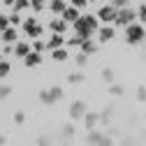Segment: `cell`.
I'll return each instance as SVG.
<instances>
[{"label": "cell", "instance_id": "obj_45", "mask_svg": "<svg viewBox=\"0 0 146 146\" xmlns=\"http://www.w3.org/2000/svg\"><path fill=\"white\" fill-rule=\"evenodd\" d=\"M0 60H3V56H0Z\"/></svg>", "mask_w": 146, "mask_h": 146}, {"label": "cell", "instance_id": "obj_20", "mask_svg": "<svg viewBox=\"0 0 146 146\" xmlns=\"http://www.w3.org/2000/svg\"><path fill=\"white\" fill-rule=\"evenodd\" d=\"M81 51H84V53H88V56H93V53L98 51V44H95V42H90V37H88V40H84Z\"/></svg>", "mask_w": 146, "mask_h": 146}, {"label": "cell", "instance_id": "obj_33", "mask_svg": "<svg viewBox=\"0 0 146 146\" xmlns=\"http://www.w3.org/2000/svg\"><path fill=\"white\" fill-rule=\"evenodd\" d=\"M19 23H21L19 12H12V14H9V26H19Z\"/></svg>", "mask_w": 146, "mask_h": 146}, {"label": "cell", "instance_id": "obj_8", "mask_svg": "<svg viewBox=\"0 0 146 146\" xmlns=\"http://www.w3.org/2000/svg\"><path fill=\"white\" fill-rule=\"evenodd\" d=\"M65 44V37L60 33H51V37L46 40V51H53V49H58V46H63Z\"/></svg>", "mask_w": 146, "mask_h": 146}, {"label": "cell", "instance_id": "obj_28", "mask_svg": "<svg viewBox=\"0 0 146 146\" xmlns=\"http://www.w3.org/2000/svg\"><path fill=\"white\" fill-rule=\"evenodd\" d=\"M44 3H46V0H30V9L33 12H42L44 9Z\"/></svg>", "mask_w": 146, "mask_h": 146}, {"label": "cell", "instance_id": "obj_2", "mask_svg": "<svg viewBox=\"0 0 146 146\" xmlns=\"http://www.w3.org/2000/svg\"><path fill=\"white\" fill-rule=\"evenodd\" d=\"M144 40H146V30H144V26H139V23L125 26V42H127V44L137 46V44H141Z\"/></svg>", "mask_w": 146, "mask_h": 146}, {"label": "cell", "instance_id": "obj_31", "mask_svg": "<svg viewBox=\"0 0 146 146\" xmlns=\"http://www.w3.org/2000/svg\"><path fill=\"white\" fill-rule=\"evenodd\" d=\"M7 28H9V16L0 14V33H3V30H7Z\"/></svg>", "mask_w": 146, "mask_h": 146}, {"label": "cell", "instance_id": "obj_24", "mask_svg": "<svg viewBox=\"0 0 146 146\" xmlns=\"http://www.w3.org/2000/svg\"><path fill=\"white\" fill-rule=\"evenodd\" d=\"M28 7H30V0H16V3L12 5L14 12H21V9H28Z\"/></svg>", "mask_w": 146, "mask_h": 146}, {"label": "cell", "instance_id": "obj_15", "mask_svg": "<svg viewBox=\"0 0 146 146\" xmlns=\"http://www.w3.org/2000/svg\"><path fill=\"white\" fill-rule=\"evenodd\" d=\"M60 139H63V141L74 139V121H72V123H65V125L60 127Z\"/></svg>", "mask_w": 146, "mask_h": 146}, {"label": "cell", "instance_id": "obj_38", "mask_svg": "<svg viewBox=\"0 0 146 146\" xmlns=\"http://www.w3.org/2000/svg\"><path fill=\"white\" fill-rule=\"evenodd\" d=\"M137 19H139V21H146V5H141V7L137 9Z\"/></svg>", "mask_w": 146, "mask_h": 146}, {"label": "cell", "instance_id": "obj_30", "mask_svg": "<svg viewBox=\"0 0 146 146\" xmlns=\"http://www.w3.org/2000/svg\"><path fill=\"white\" fill-rule=\"evenodd\" d=\"M109 93L111 95H123V86L121 84H109Z\"/></svg>", "mask_w": 146, "mask_h": 146}, {"label": "cell", "instance_id": "obj_29", "mask_svg": "<svg viewBox=\"0 0 146 146\" xmlns=\"http://www.w3.org/2000/svg\"><path fill=\"white\" fill-rule=\"evenodd\" d=\"M9 70H12V65H9L7 60H0V79L7 77V74H9Z\"/></svg>", "mask_w": 146, "mask_h": 146}, {"label": "cell", "instance_id": "obj_43", "mask_svg": "<svg viewBox=\"0 0 146 146\" xmlns=\"http://www.w3.org/2000/svg\"><path fill=\"white\" fill-rule=\"evenodd\" d=\"M3 144H7V139H5L3 135H0V146H3Z\"/></svg>", "mask_w": 146, "mask_h": 146}, {"label": "cell", "instance_id": "obj_16", "mask_svg": "<svg viewBox=\"0 0 146 146\" xmlns=\"http://www.w3.org/2000/svg\"><path fill=\"white\" fill-rule=\"evenodd\" d=\"M81 121L86 123V127L90 130V127H95V123H100V114H98V111H86Z\"/></svg>", "mask_w": 146, "mask_h": 146}, {"label": "cell", "instance_id": "obj_18", "mask_svg": "<svg viewBox=\"0 0 146 146\" xmlns=\"http://www.w3.org/2000/svg\"><path fill=\"white\" fill-rule=\"evenodd\" d=\"M49 53H51V58L56 60V63H65V60L70 58V53H67V51H65L63 46H58V49H53V51H49Z\"/></svg>", "mask_w": 146, "mask_h": 146}, {"label": "cell", "instance_id": "obj_26", "mask_svg": "<svg viewBox=\"0 0 146 146\" xmlns=\"http://www.w3.org/2000/svg\"><path fill=\"white\" fill-rule=\"evenodd\" d=\"M74 63H77L79 67H86V65H88V53H84V51H81V53H77Z\"/></svg>", "mask_w": 146, "mask_h": 146}, {"label": "cell", "instance_id": "obj_42", "mask_svg": "<svg viewBox=\"0 0 146 146\" xmlns=\"http://www.w3.org/2000/svg\"><path fill=\"white\" fill-rule=\"evenodd\" d=\"M3 3H5V5H9V7H12V5H14V3H16V0H3Z\"/></svg>", "mask_w": 146, "mask_h": 146}, {"label": "cell", "instance_id": "obj_19", "mask_svg": "<svg viewBox=\"0 0 146 146\" xmlns=\"http://www.w3.org/2000/svg\"><path fill=\"white\" fill-rule=\"evenodd\" d=\"M40 102L42 104H53V102H58L56 98H53V93H51V88H46V90H40Z\"/></svg>", "mask_w": 146, "mask_h": 146}, {"label": "cell", "instance_id": "obj_21", "mask_svg": "<svg viewBox=\"0 0 146 146\" xmlns=\"http://www.w3.org/2000/svg\"><path fill=\"white\" fill-rule=\"evenodd\" d=\"M114 77H116V72H114L111 67H104V70H102V81H104V84H114Z\"/></svg>", "mask_w": 146, "mask_h": 146}, {"label": "cell", "instance_id": "obj_13", "mask_svg": "<svg viewBox=\"0 0 146 146\" xmlns=\"http://www.w3.org/2000/svg\"><path fill=\"white\" fill-rule=\"evenodd\" d=\"M98 35H100V42H109V40H114V37H116V30L107 23V26H102V28L98 30Z\"/></svg>", "mask_w": 146, "mask_h": 146}, {"label": "cell", "instance_id": "obj_17", "mask_svg": "<svg viewBox=\"0 0 146 146\" xmlns=\"http://www.w3.org/2000/svg\"><path fill=\"white\" fill-rule=\"evenodd\" d=\"M0 35H3V42L5 44H16V26H9L7 30H3Z\"/></svg>", "mask_w": 146, "mask_h": 146}, {"label": "cell", "instance_id": "obj_4", "mask_svg": "<svg viewBox=\"0 0 146 146\" xmlns=\"http://www.w3.org/2000/svg\"><path fill=\"white\" fill-rule=\"evenodd\" d=\"M86 144L109 146V144H111V137H109V135H104V132H100V130H93V127H90V130H88V135H86Z\"/></svg>", "mask_w": 146, "mask_h": 146}, {"label": "cell", "instance_id": "obj_14", "mask_svg": "<svg viewBox=\"0 0 146 146\" xmlns=\"http://www.w3.org/2000/svg\"><path fill=\"white\" fill-rule=\"evenodd\" d=\"M40 63H42V53L40 51H30L28 56L23 58V65L26 67H35V65H40Z\"/></svg>", "mask_w": 146, "mask_h": 146}, {"label": "cell", "instance_id": "obj_40", "mask_svg": "<svg viewBox=\"0 0 146 146\" xmlns=\"http://www.w3.org/2000/svg\"><path fill=\"white\" fill-rule=\"evenodd\" d=\"M37 144H42V146H49V144H51V137L42 135V137H37Z\"/></svg>", "mask_w": 146, "mask_h": 146}, {"label": "cell", "instance_id": "obj_12", "mask_svg": "<svg viewBox=\"0 0 146 146\" xmlns=\"http://www.w3.org/2000/svg\"><path fill=\"white\" fill-rule=\"evenodd\" d=\"M49 30H51V33H60V35H63V33L67 30V21L63 19V16H60V19H51V21H49Z\"/></svg>", "mask_w": 146, "mask_h": 146}, {"label": "cell", "instance_id": "obj_44", "mask_svg": "<svg viewBox=\"0 0 146 146\" xmlns=\"http://www.w3.org/2000/svg\"><path fill=\"white\" fill-rule=\"evenodd\" d=\"M88 3H95V0H88Z\"/></svg>", "mask_w": 146, "mask_h": 146}, {"label": "cell", "instance_id": "obj_32", "mask_svg": "<svg viewBox=\"0 0 146 146\" xmlns=\"http://www.w3.org/2000/svg\"><path fill=\"white\" fill-rule=\"evenodd\" d=\"M137 100L146 102V86H137Z\"/></svg>", "mask_w": 146, "mask_h": 146}, {"label": "cell", "instance_id": "obj_36", "mask_svg": "<svg viewBox=\"0 0 146 146\" xmlns=\"http://www.w3.org/2000/svg\"><path fill=\"white\" fill-rule=\"evenodd\" d=\"M51 93H53V98H56V100H63V95H65L60 86H53V88H51Z\"/></svg>", "mask_w": 146, "mask_h": 146}, {"label": "cell", "instance_id": "obj_9", "mask_svg": "<svg viewBox=\"0 0 146 146\" xmlns=\"http://www.w3.org/2000/svg\"><path fill=\"white\" fill-rule=\"evenodd\" d=\"M30 51H33V44H28V42H16L14 44V56L16 58H26Z\"/></svg>", "mask_w": 146, "mask_h": 146}, {"label": "cell", "instance_id": "obj_22", "mask_svg": "<svg viewBox=\"0 0 146 146\" xmlns=\"http://www.w3.org/2000/svg\"><path fill=\"white\" fill-rule=\"evenodd\" d=\"M111 111H114V107H104L102 111H100V123H102V125L109 123V118H111Z\"/></svg>", "mask_w": 146, "mask_h": 146}, {"label": "cell", "instance_id": "obj_41", "mask_svg": "<svg viewBox=\"0 0 146 146\" xmlns=\"http://www.w3.org/2000/svg\"><path fill=\"white\" fill-rule=\"evenodd\" d=\"M3 53H5V56H9V53H14V46H12V44H5V49H3Z\"/></svg>", "mask_w": 146, "mask_h": 146}, {"label": "cell", "instance_id": "obj_35", "mask_svg": "<svg viewBox=\"0 0 146 146\" xmlns=\"http://www.w3.org/2000/svg\"><path fill=\"white\" fill-rule=\"evenodd\" d=\"M9 93H12V86H0V100L9 98Z\"/></svg>", "mask_w": 146, "mask_h": 146}, {"label": "cell", "instance_id": "obj_10", "mask_svg": "<svg viewBox=\"0 0 146 146\" xmlns=\"http://www.w3.org/2000/svg\"><path fill=\"white\" fill-rule=\"evenodd\" d=\"M60 16H63V19H65L67 23H74V21L79 19L81 14H79V7H74V5H67V9H65Z\"/></svg>", "mask_w": 146, "mask_h": 146}, {"label": "cell", "instance_id": "obj_34", "mask_svg": "<svg viewBox=\"0 0 146 146\" xmlns=\"http://www.w3.org/2000/svg\"><path fill=\"white\" fill-rule=\"evenodd\" d=\"M14 123H16V125L26 123V111H16V114H14Z\"/></svg>", "mask_w": 146, "mask_h": 146}, {"label": "cell", "instance_id": "obj_27", "mask_svg": "<svg viewBox=\"0 0 146 146\" xmlns=\"http://www.w3.org/2000/svg\"><path fill=\"white\" fill-rule=\"evenodd\" d=\"M33 51H46V42H42L40 37H35V42H33Z\"/></svg>", "mask_w": 146, "mask_h": 146}, {"label": "cell", "instance_id": "obj_6", "mask_svg": "<svg viewBox=\"0 0 146 146\" xmlns=\"http://www.w3.org/2000/svg\"><path fill=\"white\" fill-rule=\"evenodd\" d=\"M23 33L28 35V37H42V26L37 23V19H35V16H30V19H26L23 21Z\"/></svg>", "mask_w": 146, "mask_h": 146}, {"label": "cell", "instance_id": "obj_37", "mask_svg": "<svg viewBox=\"0 0 146 146\" xmlns=\"http://www.w3.org/2000/svg\"><path fill=\"white\" fill-rule=\"evenodd\" d=\"M111 5H114L116 9H123V7L130 5V0H111Z\"/></svg>", "mask_w": 146, "mask_h": 146}, {"label": "cell", "instance_id": "obj_5", "mask_svg": "<svg viewBox=\"0 0 146 146\" xmlns=\"http://www.w3.org/2000/svg\"><path fill=\"white\" fill-rule=\"evenodd\" d=\"M116 14H118V9L109 3V5H102V7L98 9V19L104 21V23H114V21H116Z\"/></svg>", "mask_w": 146, "mask_h": 146}, {"label": "cell", "instance_id": "obj_23", "mask_svg": "<svg viewBox=\"0 0 146 146\" xmlns=\"http://www.w3.org/2000/svg\"><path fill=\"white\" fill-rule=\"evenodd\" d=\"M67 81H70V84H84V81H86V74H81V72L67 74Z\"/></svg>", "mask_w": 146, "mask_h": 146}, {"label": "cell", "instance_id": "obj_3", "mask_svg": "<svg viewBox=\"0 0 146 146\" xmlns=\"http://www.w3.org/2000/svg\"><path fill=\"white\" fill-rule=\"evenodd\" d=\"M135 19H137V9H132L130 5H127V7L118 9L114 23H116V26H130V23H135Z\"/></svg>", "mask_w": 146, "mask_h": 146}, {"label": "cell", "instance_id": "obj_25", "mask_svg": "<svg viewBox=\"0 0 146 146\" xmlns=\"http://www.w3.org/2000/svg\"><path fill=\"white\" fill-rule=\"evenodd\" d=\"M84 40H86V37H81V35H74V37H70V40H65V42H67V46H81Z\"/></svg>", "mask_w": 146, "mask_h": 146}, {"label": "cell", "instance_id": "obj_1", "mask_svg": "<svg viewBox=\"0 0 146 146\" xmlns=\"http://www.w3.org/2000/svg\"><path fill=\"white\" fill-rule=\"evenodd\" d=\"M100 19L98 16H93V14H88V16H79V19L72 23V28H74V33L77 35H81V37H90V35H95L98 30H100V23H98Z\"/></svg>", "mask_w": 146, "mask_h": 146}, {"label": "cell", "instance_id": "obj_7", "mask_svg": "<svg viewBox=\"0 0 146 146\" xmlns=\"http://www.w3.org/2000/svg\"><path fill=\"white\" fill-rule=\"evenodd\" d=\"M86 111H88V107H86L84 100H74V102L70 104V118L72 121H81Z\"/></svg>", "mask_w": 146, "mask_h": 146}, {"label": "cell", "instance_id": "obj_39", "mask_svg": "<svg viewBox=\"0 0 146 146\" xmlns=\"http://www.w3.org/2000/svg\"><path fill=\"white\" fill-rule=\"evenodd\" d=\"M70 3L74 5V7H79V9H84V7L88 5V0H70Z\"/></svg>", "mask_w": 146, "mask_h": 146}, {"label": "cell", "instance_id": "obj_11", "mask_svg": "<svg viewBox=\"0 0 146 146\" xmlns=\"http://www.w3.org/2000/svg\"><path fill=\"white\" fill-rule=\"evenodd\" d=\"M49 9H51V14L53 16H60L65 9H67V0H49Z\"/></svg>", "mask_w": 146, "mask_h": 146}]
</instances>
